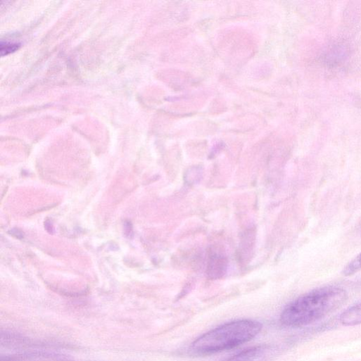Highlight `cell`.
<instances>
[{"instance_id":"obj_2","label":"cell","mask_w":361,"mask_h":361,"mask_svg":"<svg viewBox=\"0 0 361 361\" xmlns=\"http://www.w3.org/2000/svg\"><path fill=\"white\" fill-rule=\"evenodd\" d=\"M262 325L251 320H241L216 327L198 338L191 346L199 354H210L228 350L256 337Z\"/></svg>"},{"instance_id":"obj_5","label":"cell","mask_w":361,"mask_h":361,"mask_svg":"<svg viewBox=\"0 0 361 361\" xmlns=\"http://www.w3.org/2000/svg\"><path fill=\"white\" fill-rule=\"evenodd\" d=\"M361 270V253L353 259L344 269L345 276H351Z\"/></svg>"},{"instance_id":"obj_3","label":"cell","mask_w":361,"mask_h":361,"mask_svg":"<svg viewBox=\"0 0 361 361\" xmlns=\"http://www.w3.org/2000/svg\"><path fill=\"white\" fill-rule=\"evenodd\" d=\"M271 349L267 346H258L246 349L230 358L228 361H264Z\"/></svg>"},{"instance_id":"obj_4","label":"cell","mask_w":361,"mask_h":361,"mask_svg":"<svg viewBox=\"0 0 361 361\" xmlns=\"http://www.w3.org/2000/svg\"><path fill=\"white\" fill-rule=\"evenodd\" d=\"M340 321L346 326H354L361 324V303L346 310L341 315Z\"/></svg>"},{"instance_id":"obj_6","label":"cell","mask_w":361,"mask_h":361,"mask_svg":"<svg viewBox=\"0 0 361 361\" xmlns=\"http://www.w3.org/2000/svg\"><path fill=\"white\" fill-rule=\"evenodd\" d=\"M18 44L6 43V45L1 44V54H3V52H6V54H8L13 51H15L18 49Z\"/></svg>"},{"instance_id":"obj_1","label":"cell","mask_w":361,"mask_h":361,"mask_svg":"<svg viewBox=\"0 0 361 361\" xmlns=\"http://www.w3.org/2000/svg\"><path fill=\"white\" fill-rule=\"evenodd\" d=\"M346 299L347 294L342 288L328 286L316 288L287 306L280 321L290 327L310 325L337 310Z\"/></svg>"}]
</instances>
